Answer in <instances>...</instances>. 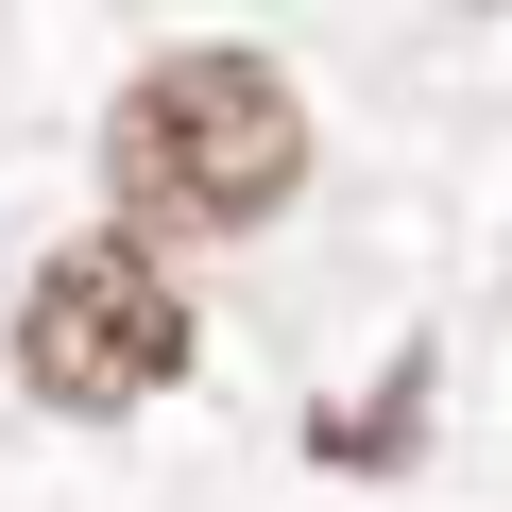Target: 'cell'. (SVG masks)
Returning a JSON list of instances; mask_svg holds the SVG:
<instances>
[{"mask_svg":"<svg viewBox=\"0 0 512 512\" xmlns=\"http://www.w3.org/2000/svg\"><path fill=\"white\" fill-rule=\"evenodd\" d=\"M103 188L154 239H239L308 188V103L274 52H154L103 120Z\"/></svg>","mask_w":512,"mask_h":512,"instance_id":"obj_1","label":"cell"},{"mask_svg":"<svg viewBox=\"0 0 512 512\" xmlns=\"http://www.w3.org/2000/svg\"><path fill=\"white\" fill-rule=\"evenodd\" d=\"M18 376H35L52 410H137V393H171V376H188V291L154 274L137 239L52 256L35 308H18Z\"/></svg>","mask_w":512,"mask_h":512,"instance_id":"obj_2","label":"cell"}]
</instances>
